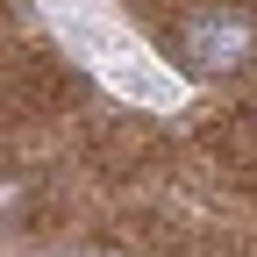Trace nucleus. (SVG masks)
Listing matches in <instances>:
<instances>
[{"label": "nucleus", "mask_w": 257, "mask_h": 257, "mask_svg": "<svg viewBox=\"0 0 257 257\" xmlns=\"http://www.w3.org/2000/svg\"><path fill=\"white\" fill-rule=\"evenodd\" d=\"M243 57H250V22H243V15L200 8V15L179 22V64H186V72L229 79V72H243Z\"/></svg>", "instance_id": "f257e3e1"}]
</instances>
